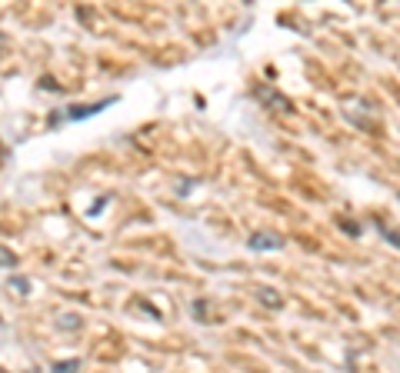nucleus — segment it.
Returning <instances> with one entry per match:
<instances>
[{
    "label": "nucleus",
    "mask_w": 400,
    "mask_h": 373,
    "mask_svg": "<svg viewBox=\"0 0 400 373\" xmlns=\"http://www.w3.org/2000/svg\"><path fill=\"white\" fill-rule=\"evenodd\" d=\"M67 204L77 220L91 227L97 237H107L131 220V197H120L111 186H84L67 197Z\"/></svg>",
    "instance_id": "nucleus-1"
},
{
    "label": "nucleus",
    "mask_w": 400,
    "mask_h": 373,
    "mask_svg": "<svg viewBox=\"0 0 400 373\" xmlns=\"http://www.w3.org/2000/svg\"><path fill=\"white\" fill-rule=\"evenodd\" d=\"M104 14L124 20V23H137V27H144L147 34L160 30V27L167 23V10L157 7V3H107Z\"/></svg>",
    "instance_id": "nucleus-2"
},
{
    "label": "nucleus",
    "mask_w": 400,
    "mask_h": 373,
    "mask_svg": "<svg viewBox=\"0 0 400 373\" xmlns=\"http://www.w3.org/2000/svg\"><path fill=\"white\" fill-rule=\"evenodd\" d=\"M171 127L167 124H151V127H144V131L137 133V144L147 150V157H180V147H177V140L171 137Z\"/></svg>",
    "instance_id": "nucleus-3"
},
{
    "label": "nucleus",
    "mask_w": 400,
    "mask_h": 373,
    "mask_svg": "<svg viewBox=\"0 0 400 373\" xmlns=\"http://www.w3.org/2000/svg\"><path fill=\"white\" fill-rule=\"evenodd\" d=\"M91 356L97 363H120L127 356V340L117 330H100L91 336Z\"/></svg>",
    "instance_id": "nucleus-4"
},
{
    "label": "nucleus",
    "mask_w": 400,
    "mask_h": 373,
    "mask_svg": "<svg viewBox=\"0 0 400 373\" xmlns=\"http://www.w3.org/2000/svg\"><path fill=\"white\" fill-rule=\"evenodd\" d=\"M80 173H87L91 180H97L94 186H104L107 180H114L124 173V160L111 157V153H94V157H84L80 160Z\"/></svg>",
    "instance_id": "nucleus-5"
},
{
    "label": "nucleus",
    "mask_w": 400,
    "mask_h": 373,
    "mask_svg": "<svg viewBox=\"0 0 400 373\" xmlns=\"http://www.w3.org/2000/svg\"><path fill=\"white\" fill-rule=\"evenodd\" d=\"M250 93H254V97H257V100H260L270 113H277V120H280V117H294V113H297L294 100H290V97H284L277 87H270L267 80H257V77H254V80H250Z\"/></svg>",
    "instance_id": "nucleus-6"
},
{
    "label": "nucleus",
    "mask_w": 400,
    "mask_h": 373,
    "mask_svg": "<svg viewBox=\"0 0 400 373\" xmlns=\"http://www.w3.org/2000/svg\"><path fill=\"white\" fill-rule=\"evenodd\" d=\"M290 186H294L301 197L314 200V204H324V200H330V190H327V184L321 180V177H314L310 170H297V173L290 177Z\"/></svg>",
    "instance_id": "nucleus-7"
},
{
    "label": "nucleus",
    "mask_w": 400,
    "mask_h": 373,
    "mask_svg": "<svg viewBox=\"0 0 400 373\" xmlns=\"http://www.w3.org/2000/svg\"><path fill=\"white\" fill-rule=\"evenodd\" d=\"M304 70L314 77V80H317V87H321V90H330V93H337V97H350V87H343L341 77L334 74V70H327V67L321 64V60H317V57H307V60H304Z\"/></svg>",
    "instance_id": "nucleus-8"
},
{
    "label": "nucleus",
    "mask_w": 400,
    "mask_h": 373,
    "mask_svg": "<svg viewBox=\"0 0 400 373\" xmlns=\"http://www.w3.org/2000/svg\"><path fill=\"white\" fill-rule=\"evenodd\" d=\"M127 247H133V250H147V254H153V257H177V243H173L171 237H164V233L127 240Z\"/></svg>",
    "instance_id": "nucleus-9"
},
{
    "label": "nucleus",
    "mask_w": 400,
    "mask_h": 373,
    "mask_svg": "<svg viewBox=\"0 0 400 373\" xmlns=\"http://www.w3.org/2000/svg\"><path fill=\"white\" fill-rule=\"evenodd\" d=\"M14 17H20L27 27L40 30V27H47V23L54 20V10H50V7H40V3H17V7H14Z\"/></svg>",
    "instance_id": "nucleus-10"
},
{
    "label": "nucleus",
    "mask_w": 400,
    "mask_h": 373,
    "mask_svg": "<svg viewBox=\"0 0 400 373\" xmlns=\"http://www.w3.org/2000/svg\"><path fill=\"white\" fill-rule=\"evenodd\" d=\"M147 57L160 67H171V64L187 60V47L184 44H160V47H147Z\"/></svg>",
    "instance_id": "nucleus-11"
},
{
    "label": "nucleus",
    "mask_w": 400,
    "mask_h": 373,
    "mask_svg": "<svg viewBox=\"0 0 400 373\" xmlns=\"http://www.w3.org/2000/svg\"><path fill=\"white\" fill-rule=\"evenodd\" d=\"M77 17H80V23H84L87 30H94V34H111L107 14L97 10V7H91V3H77Z\"/></svg>",
    "instance_id": "nucleus-12"
},
{
    "label": "nucleus",
    "mask_w": 400,
    "mask_h": 373,
    "mask_svg": "<svg viewBox=\"0 0 400 373\" xmlns=\"http://www.w3.org/2000/svg\"><path fill=\"white\" fill-rule=\"evenodd\" d=\"M193 314L204 320V323H224V317H227V307H224V303H217L213 297H200L197 303H193Z\"/></svg>",
    "instance_id": "nucleus-13"
},
{
    "label": "nucleus",
    "mask_w": 400,
    "mask_h": 373,
    "mask_svg": "<svg viewBox=\"0 0 400 373\" xmlns=\"http://www.w3.org/2000/svg\"><path fill=\"white\" fill-rule=\"evenodd\" d=\"M227 363L240 367L244 373H270V367H267L264 360H257V356L247 354V350H227Z\"/></svg>",
    "instance_id": "nucleus-14"
},
{
    "label": "nucleus",
    "mask_w": 400,
    "mask_h": 373,
    "mask_svg": "<svg viewBox=\"0 0 400 373\" xmlns=\"http://www.w3.org/2000/svg\"><path fill=\"white\" fill-rule=\"evenodd\" d=\"M257 200L264 207H270V210H277V213H287V217H294V220H301V210L290 204L287 197H280V193H274V190H260L257 193Z\"/></svg>",
    "instance_id": "nucleus-15"
},
{
    "label": "nucleus",
    "mask_w": 400,
    "mask_h": 373,
    "mask_svg": "<svg viewBox=\"0 0 400 373\" xmlns=\"http://www.w3.org/2000/svg\"><path fill=\"white\" fill-rule=\"evenodd\" d=\"M250 294L257 297V303H264V307H270V310H280V307L287 303L280 290H270V287H264V283H254V287H250Z\"/></svg>",
    "instance_id": "nucleus-16"
},
{
    "label": "nucleus",
    "mask_w": 400,
    "mask_h": 373,
    "mask_svg": "<svg viewBox=\"0 0 400 373\" xmlns=\"http://www.w3.org/2000/svg\"><path fill=\"white\" fill-rule=\"evenodd\" d=\"M250 243L260 247V250H270V247H284V237H280L277 230H254Z\"/></svg>",
    "instance_id": "nucleus-17"
},
{
    "label": "nucleus",
    "mask_w": 400,
    "mask_h": 373,
    "mask_svg": "<svg viewBox=\"0 0 400 373\" xmlns=\"http://www.w3.org/2000/svg\"><path fill=\"white\" fill-rule=\"evenodd\" d=\"M94 60L104 67V70H111V74H124V70H131V60H117L114 54H94Z\"/></svg>",
    "instance_id": "nucleus-18"
},
{
    "label": "nucleus",
    "mask_w": 400,
    "mask_h": 373,
    "mask_svg": "<svg viewBox=\"0 0 400 373\" xmlns=\"http://www.w3.org/2000/svg\"><path fill=\"white\" fill-rule=\"evenodd\" d=\"M294 240L301 243L304 250H310V254H324V243H321V237H314V233H307V230H294Z\"/></svg>",
    "instance_id": "nucleus-19"
},
{
    "label": "nucleus",
    "mask_w": 400,
    "mask_h": 373,
    "mask_svg": "<svg viewBox=\"0 0 400 373\" xmlns=\"http://www.w3.org/2000/svg\"><path fill=\"white\" fill-rule=\"evenodd\" d=\"M334 224L343 227L350 237H357V233H361V224H357V220H350V213H334Z\"/></svg>",
    "instance_id": "nucleus-20"
},
{
    "label": "nucleus",
    "mask_w": 400,
    "mask_h": 373,
    "mask_svg": "<svg viewBox=\"0 0 400 373\" xmlns=\"http://www.w3.org/2000/svg\"><path fill=\"white\" fill-rule=\"evenodd\" d=\"M114 267H120L124 274H137L144 263H140V260H131V257H114Z\"/></svg>",
    "instance_id": "nucleus-21"
},
{
    "label": "nucleus",
    "mask_w": 400,
    "mask_h": 373,
    "mask_svg": "<svg viewBox=\"0 0 400 373\" xmlns=\"http://www.w3.org/2000/svg\"><path fill=\"white\" fill-rule=\"evenodd\" d=\"M10 50H14V37L0 30V57H7V54H10Z\"/></svg>",
    "instance_id": "nucleus-22"
},
{
    "label": "nucleus",
    "mask_w": 400,
    "mask_h": 373,
    "mask_svg": "<svg viewBox=\"0 0 400 373\" xmlns=\"http://www.w3.org/2000/svg\"><path fill=\"white\" fill-rule=\"evenodd\" d=\"M94 373H111V370H94Z\"/></svg>",
    "instance_id": "nucleus-23"
},
{
    "label": "nucleus",
    "mask_w": 400,
    "mask_h": 373,
    "mask_svg": "<svg viewBox=\"0 0 400 373\" xmlns=\"http://www.w3.org/2000/svg\"><path fill=\"white\" fill-rule=\"evenodd\" d=\"M0 14H3V7H0Z\"/></svg>",
    "instance_id": "nucleus-24"
}]
</instances>
